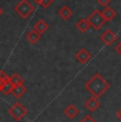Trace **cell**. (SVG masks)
I'll return each mask as SVG.
<instances>
[{"instance_id": "cell-11", "label": "cell", "mask_w": 121, "mask_h": 122, "mask_svg": "<svg viewBox=\"0 0 121 122\" xmlns=\"http://www.w3.org/2000/svg\"><path fill=\"white\" fill-rule=\"evenodd\" d=\"M57 14H59V16L62 18L63 20H68V19H70L71 18L73 12H72V10H71L70 8H69V6L64 5V6L60 8V10L59 11V13Z\"/></svg>"}, {"instance_id": "cell-21", "label": "cell", "mask_w": 121, "mask_h": 122, "mask_svg": "<svg viewBox=\"0 0 121 122\" xmlns=\"http://www.w3.org/2000/svg\"><path fill=\"white\" fill-rule=\"evenodd\" d=\"M115 50H116V52H117L118 54L121 56V41H119V44L115 47Z\"/></svg>"}, {"instance_id": "cell-1", "label": "cell", "mask_w": 121, "mask_h": 122, "mask_svg": "<svg viewBox=\"0 0 121 122\" xmlns=\"http://www.w3.org/2000/svg\"><path fill=\"white\" fill-rule=\"evenodd\" d=\"M111 85L100 73H96L91 76L85 84V89L91 96L100 98L109 89Z\"/></svg>"}, {"instance_id": "cell-6", "label": "cell", "mask_w": 121, "mask_h": 122, "mask_svg": "<svg viewBox=\"0 0 121 122\" xmlns=\"http://www.w3.org/2000/svg\"><path fill=\"white\" fill-rule=\"evenodd\" d=\"M76 61H78L80 64L84 65V64H86V63H88L90 61V58H91V54H90V52L87 50V49L82 48L76 53Z\"/></svg>"}, {"instance_id": "cell-2", "label": "cell", "mask_w": 121, "mask_h": 122, "mask_svg": "<svg viewBox=\"0 0 121 122\" xmlns=\"http://www.w3.org/2000/svg\"><path fill=\"white\" fill-rule=\"evenodd\" d=\"M87 20L90 25V28H92L96 31H99L106 22V19L104 18L103 13L99 10H95L87 17Z\"/></svg>"}, {"instance_id": "cell-5", "label": "cell", "mask_w": 121, "mask_h": 122, "mask_svg": "<svg viewBox=\"0 0 121 122\" xmlns=\"http://www.w3.org/2000/svg\"><path fill=\"white\" fill-rule=\"evenodd\" d=\"M100 39L105 46H111L117 41V34L113 31L111 29H106L101 35H100Z\"/></svg>"}, {"instance_id": "cell-12", "label": "cell", "mask_w": 121, "mask_h": 122, "mask_svg": "<svg viewBox=\"0 0 121 122\" xmlns=\"http://www.w3.org/2000/svg\"><path fill=\"white\" fill-rule=\"evenodd\" d=\"M76 29L81 32V33H85L88 31V29L90 28V25L88 22L87 18H81L78 22H76Z\"/></svg>"}, {"instance_id": "cell-7", "label": "cell", "mask_w": 121, "mask_h": 122, "mask_svg": "<svg viewBox=\"0 0 121 122\" xmlns=\"http://www.w3.org/2000/svg\"><path fill=\"white\" fill-rule=\"evenodd\" d=\"M84 105H85V108L88 109L90 112H95L99 109V107H100L101 104H100V101L98 100V98L91 96V97L88 98V99L85 101Z\"/></svg>"}, {"instance_id": "cell-17", "label": "cell", "mask_w": 121, "mask_h": 122, "mask_svg": "<svg viewBox=\"0 0 121 122\" xmlns=\"http://www.w3.org/2000/svg\"><path fill=\"white\" fill-rule=\"evenodd\" d=\"M53 3V0H39L38 4L44 9H48Z\"/></svg>"}, {"instance_id": "cell-22", "label": "cell", "mask_w": 121, "mask_h": 122, "mask_svg": "<svg viewBox=\"0 0 121 122\" xmlns=\"http://www.w3.org/2000/svg\"><path fill=\"white\" fill-rule=\"evenodd\" d=\"M116 117L118 118V120H119L120 122H121V108L119 109V111L117 112V114H116Z\"/></svg>"}, {"instance_id": "cell-19", "label": "cell", "mask_w": 121, "mask_h": 122, "mask_svg": "<svg viewBox=\"0 0 121 122\" xmlns=\"http://www.w3.org/2000/svg\"><path fill=\"white\" fill-rule=\"evenodd\" d=\"M80 122H97V121L95 120L94 117H92L91 115H86V116Z\"/></svg>"}, {"instance_id": "cell-8", "label": "cell", "mask_w": 121, "mask_h": 122, "mask_svg": "<svg viewBox=\"0 0 121 122\" xmlns=\"http://www.w3.org/2000/svg\"><path fill=\"white\" fill-rule=\"evenodd\" d=\"M25 92H27L25 86L24 84H20V85H14L13 86V89H12V91H11V95H13V97L16 98V99H19V98H21Z\"/></svg>"}, {"instance_id": "cell-23", "label": "cell", "mask_w": 121, "mask_h": 122, "mask_svg": "<svg viewBox=\"0 0 121 122\" xmlns=\"http://www.w3.org/2000/svg\"><path fill=\"white\" fill-rule=\"evenodd\" d=\"M4 83H5V82H3L1 79H0V92H1V91H2V87H3Z\"/></svg>"}, {"instance_id": "cell-10", "label": "cell", "mask_w": 121, "mask_h": 122, "mask_svg": "<svg viewBox=\"0 0 121 122\" xmlns=\"http://www.w3.org/2000/svg\"><path fill=\"white\" fill-rule=\"evenodd\" d=\"M40 36L41 35L39 34L35 29H33V30H31V31L28 32V34H27L25 37H27L28 41H29L31 45H36L39 41V39H40Z\"/></svg>"}, {"instance_id": "cell-24", "label": "cell", "mask_w": 121, "mask_h": 122, "mask_svg": "<svg viewBox=\"0 0 121 122\" xmlns=\"http://www.w3.org/2000/svg\"><path fill=\"white\" fill-rule=\"evenodd\" d=\"M2 14H3V10H2V8L0 6V17L2 16Z\"/></svg>"}, {"instance_id": "cell-25", "label": "cell", "mask_w": 121, "mask_h": 122, "mask_svg": "<svg viewBox=\"0 0 121 122\" xmlns=\"http://www.w3.org/2000/svg\"><path fill=\"white\" fill-rule=\"evenodd\" d=\"M34 1H35L36 3H38V1H39V0H34Z\"/></svg>"}, {"instance_id": "cell-20", "label": "cell", "mask_w": 121, "mask_h": 122, "mask_svg": "<svg viewBox=\"0 0 121 122\" xmlns=\"http://www.w3.org/2000/svg\"><path fill=\"white\" fill-rule=\"evenodd\" d=\"M98 2H99L101 5H103V6H107L109 3H111V0H97Z\"/></svg>"}, {"instance_id": "cell-13", "label": "cell", "mask_w": 121, "mask_h": 122, "mask_svg": "<svg viewBox=\"0 0 121 122\" xmlns=\"http://www.w3.org/2000/svg\"><path fill=\"white\" fill-rule=\"evenodd\" d=\"M34 29L41 35V34L45 33L46 31H48L49 25L44 19H39V20H37V22L35 23V25H34Z\"/></svg>"}, {"instance_id": "cell-14", "label": "cell", "mask_w": 121, "mask_h": 122, "mask_svg": "<svg viewBox=\"0 0 121 122\" xmlns=\"http://www.w3.org/2000/svg\"><path fill=\"white\" fill-rule=\"evenodd\" d=\"M103 13V16L104 18L106 19V21H111V19H114V18L117 16V13H116V11L114 10L113 8H111V6H105V9H104V11L102 12Z\"/></svg>"}, {"instance_id": "cell-15", "label": "cell", "mask_w": 121, "mask_h": 122, "mask_svg": "<svg viewBox=\"0 0 121 122\" xmlns=\"http://www.w3.org/2000/svg\"><path fill=\"white\" fill-rule=\"evenodd\" d=\"M10 81L13 85H20V84H24V79H22L18 73H14L12 76H10Z\"/></svg>"}, {"instance_id": "cell-3", "label": "cell", "mask_w": 121, "mask_h": 122, "mask_svg": "<svg viewBox=\"0 0 121 122\" xmlns=\"http://www.w3.org/2000/svg\"><path fill=\"white\" fill-rule=\"evenodd\" d=\"M14 11L18 14L21 18H28L34 12V6L30 3L28 0H20L15 6Z\"/></svg>"}, {"instance_id": "cell-16", "label": "cell", "mask_w": 121, "mask_h": 122, "mask_svg": "<svg viewBox=\"0 0 121 122\" xmlns=\"http://www.w3.org/2000/svg\"><path fill=\"white\" fill-rule=\"evenodd\" d=\"M13 86L14 85L11 83V81L5 82V83H4V85H3V87H2V91H1V92H3L5 96L11 95V91H12V89H13Z\"/></svg>"}, {"instance_id": "cell-4", "label": "cell", "mask_w": 121, "mask_h": 122, "mask_svg": "<svg viewBox=\"0 0 121 122\" xmlns=\"http://www.w3.org/2000/svg\"><path fill=\"white\" fill-rule=\"evenodd\" d=\"M9 114L13 117L15 121H21L28 115V109L20 102H16L9 108Z\"/></svg>"}, {"instance_id": "cell-18", "label": "cell", "mask_w": 121, "mask_h": 122, "mask_svg": "<svg viewBox=\"0 0 121 122\" xmlns=\"http://www.w3.org/2000/svg\"><path fill=\"white\" fill-rule=\"evenodd\" d=\"M0 79L3 82H9L10 81V76L3 71V70H0Z\"/></svg>"}, {"instance_id": "cell-9", "label": "cell", "mask_w": 121, "mask_h": 122, "mask_svg": "<svg viewBox=\"0 0 121 122\" xmlns=\"http://www.w3.org/2000/svg\"><path fill=\"white\" fill-rule=\"evenodd\" d=\"M64 115L67 117V118L73 119V118H76V117L79 115V109H78V107H76L74 104H69L68 106L65 107Z\"/></svg>"}]
</instances>
